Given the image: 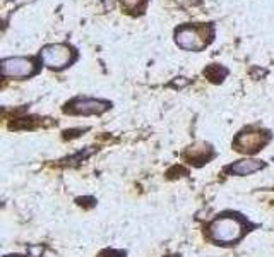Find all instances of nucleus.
<instances>
[{
    "label": "nucleus",
    "instance_id": "f257e3e1",
    "mask_svg": "<svg viewBox=\"0 0 274 257\" xmlns=\"http://www.w3.org/2000/svg\"><path fill=\"white\" fill-rule=\"evenodd\" d=\"M244 235V225L235 216H223L209 225V237L218 244H233Z\"/></svg>",
    "mask_w": 274,
    "mask_h": 257
},
{
    "label": "nucleus",
    "instance_id": "f03ea898",
    "mask_svg": "<svg viewBox=\"0 0 274 257\" xmlns=\"http://www.w3.org/2000/svg\"><path fill=\"white\" fill-rule=\"evenodd\" d=\"M41 58H43V64L50 69H64L76 60V52L69 45L54 43L47 45L41 50Z\"/></svg>",
    "mask_w": 274,
    "mask_h": 257
},
{
    "label": "nucleus",
    "instance_id": "7ed1b4c3",
    "mask_svg": "<svg viewBox=\"0 0 274 257\" xmlns=\"http://www.w3.org/2000/svg\"><path fill=\"white\" fill-rule=\"evenodd\" d=\"M175 41L180 48L189 52H201L207 47L209 40L206 38V28L182 26L175 33Z\"/></svg>",
    "mask_w": 274,
    "mask_h": 257
},
{
    "label": "nucleus",
    "instance_id": "20e7f679",
    "mask_svg": "<svg viewBox=\"0 0 274 257\" xmlns=\"http://www.w3.org/2000/svg\"><path fill=\"white\" fill-rule=\"evenodd\" d=\"M269 141V134L261 132V130H245L237 136V139L233 141V147L240 153L252 154L255 151L262 149L266 143Z\"/></svg>",
    "mask_w": 274,
    "mask_h": 257
},
{
    "label": "nucleus",
    "instance_id": "39448f33",
    "mask_svg": "<svg viewBox=\"0 0 274 257\" xmlns=\"http://www.w3.org/2000/svg\"><path fill=\"white\" fill-rule=\"evenodd\" d=\"M111 105L108 101L93 100V98H76L70 103L65 105L64 112L67 114H77V115H100L107 112Z\"/></svg>",
    "mask_w": 274,
    "mask_h": 257
},
{
    "label": "nucleus",
    "instance_id": "423d86ee",
    "mask_svg": "<svg viewBox=\"0 0 274 257\" xmlns=\"http://www.w3.org/2000/svg\"><path fill=\"white\" fill-rule=\"evenodd\" d=\"M36 72V65L31 58L9 57L2 60L3 77H29Z\"/></svg>",
    "mask_w": 274,
    "mask_h": 257
},
{
    "label": "nucleus",
    "instance_id": "0eeeda50",
    "mask_svg": "<svg viewBox=\"0 0 274 257\" xmlns=\"http://www.w3.org/2000/svg\"><path fill=\"white\" fill-rule=\"evenodd\" d=\"M261 168H264V163H261L259 160H242L237 163L226 167V171L230 175H238V177H244V175H252L255 171H259Z\"/></svg>",
    "mask_w": 274,
    "mask_h": 257
},
{
    "label": "nucleus",
    "instance_id": "6e6552de",
    "mask_svg": "<svg viewBox=\"0 0 274 257\" xmlns=\"http://www.w3.org/2000/svg\"><path fill=\"white\" fill-rule=\"evenodd\" d=\"M185 158L187 160L192 161H199L197 165L201 163H207V160H211L213 158V149H211V146H207V144H201V146H194V147H189L187 151H185Z\"/></svg>",
    "mask_w": 274,
    "mask_h": 257
},
{
    "label": "nucleus",
    "instance_id": "1a4fd4ad",
    "mask_svg": "<svg viewBox=\"0 0 274 257\" xmlns=\"http://www.w3.org/2000/svg\"><path fill=\"white\" fill-rule=\"evenodd\" d=\"M226 74H228V70L223 69V67H219V65H209L204 70V76L207 77V79L213 81V83H221Z\"/></svg>",
    "mask_w": 274,
    "mask_h": 257
},
{
    "label": "nucleus",
    "instance_id": "9d476101",
    "mask_svg": "<svg viewBox=\"0 0 274 257\" xmlns=\"http://www.w3.org/2000/svg\"><path fill=\"white\" fill-rule=\"evenodd\" d=\"M122 2V7H125L127 10H140L144 9V5H146V0H120Z\"/></svg>",
    "mask_w": 274,
    "mask_h": 257
},
{
    "label": "nucleus",
    "instance_id": "9b49d317",
    "mask_svg": "<svg viewBox=\"0 0 274 257\" xmlns=\"http://www.w3.org/2000/svg\"><path fill=\"white\" fill-rule=\"evenodd\" d=\"M120 254H124V252H117V251H105V252H101L100 257H118Z\"/></svg>",
    "mask_w": 274,
    "mask_h": 257
}]
</instances>
